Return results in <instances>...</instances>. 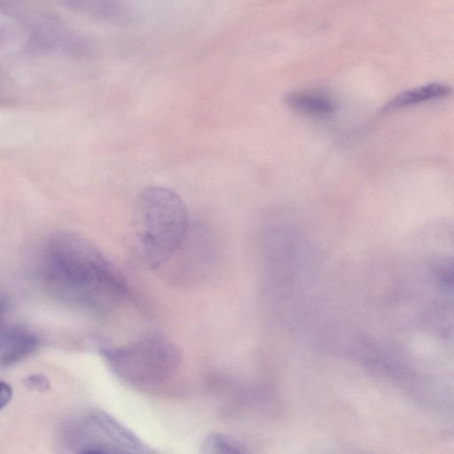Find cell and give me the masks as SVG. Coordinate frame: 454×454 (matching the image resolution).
Listing matches in <instances>:
<instances>
[{"label": "cell", "instance_id": "obj_2", "mask_svg": "<svg viewBox=\"0 0 454 454\" xmlns=\"http://www.w3.org/2000/svg\"><path fill=\"white\" fill-rule=\"evenodd\" d=\"M131 225L139 256L153 270L169 261L182 246L188 232L189 215L175 192L148 186L135 200Z\"/></svg>", "mask_w": 454, "mask_h": 454}, {"label": "cell", "instance_id": "obj_7", "mask_svg": "<svg viewBox=\"0 0 454 454\" xmlns=\"http://www.w3.org/2000/svg\"><path fill=\"white\" fill-rule=\"evenodd\" d=\"M452 89L443 83H429L411 89L396 95L381 109V113H389L403 107L417 105L423 102L440 99L450 96Z\"/></svg>", "mask_w": 454, "mask_h": 454}, {"label": "cell", "instance_id": "obj_1", "mask_svg": "<svg viewBox=\"0 0 454 454\" xmlns=\"http://www.w3.org/2000/svg\"><path fill=\"white\" fill-rule=\"evenodd\" d=\"M35 274L51 297L95 311L112 309L127 293L114 266L90 241L70 231H55L43 240Z\"/></svg>", "mask_w": 454, "mask_h": 454}, {"label": "cell", "instance_id": "obj_8", "mask_svg": "<svg viewBox=\"0 0 454 454\" xmlns=\"http://www.w3.org/2000/svg\"><path fill=\"white\" fill-rule=\"evenodd\" d=\"M200 452L204 454H246L248 447L239 439L223 433L208 434L202 441Z\"/></svg>", "mask_w": 454, "mask_h": 454}, {"label": "cell", "instance_id": "obj_3", "mask_svg": "<svg viewBox=\"0 0 454 454\" xmlns=\"http://www.w3.org/2000/svg\"><path fill=\"white\" fill-rule=\"evenodd\" d=\"M101 354L115 375L138 387H152L167 382L176 375L181 364L176 346L156 333L124 346L104 348Z\"/></svg>", "mask_w": 454, "mask_h": 454}, {"label": "cell", "instance_id": "obj_6", "mask_svg": "<svg viewBox=\"0 0 454 454\" xmlns=\"http://www.w3.org/2000/svg\"><path fill=\"white\" fill-rule=\"evenodd\" d=\"M285 102L296 113L314 119L331 117L335 112L334 102L327 95L313 90L288 93Z\"/></svg>", "mask_w": 454, "mask_h": 454}, {"label": "cell", "instance_id": "obj_4", "mask_svg": "<svg viewBox=\"0 0 454 454\" xmlns=\"http://www.w3.org/2000/svg\"><path fill=\"white\" fill-rule=\"evenodd\" d=\"M60 439L74 453H134L150 451L129 429L97 411L72 419L62 426Z\"/></svg>", "mask_w": 454, "mask_h": 454}, {"label": "cell", "instance_id": "obj_10", "mask_svg": "<svg viewBox=\"0 0 454 454\" xmlns=\"http://www.w3.org/2000/svg\"><path fill=\"white\" fill-rule=\"evenodd\" d=\"M12 396V388L8 382L2 380L0 383V409L3 410L10 403Z\"/></svg>", "mask_w": 454, "mask_h": 454}, {"label": "cell", "instance_id": "obj_9", "mask_svg": "<svg viewBox=\"0 0 454 454\" xmlns=\"http://www.w3.org/2000/svg\"><path fill=\"white\" fill-rule=\"evenodd\" d=\"M24 385L31 390L46 392L51 388L48 378L41 373L30 374L24 380Z\"/></svg>", "mask_w": 454, "mask_h": 454}, {"label": "cell", "instance_id": "obj_5", "mask_svg": "<svg viewBox=\"0 0 454 454\" xmlns=\"http://www.w3.org/2000/svg\"><path fill=\"white\" fill-rule=\"evenodd\" d=\"M40 340L32 331L18 325H2L0 333V362L11 366L35 352Z\"/></svg>", "mask_w": 454, "mask_h": 454}]
</instances>
